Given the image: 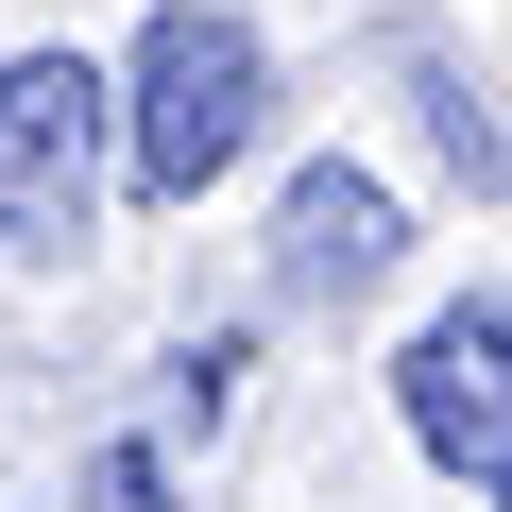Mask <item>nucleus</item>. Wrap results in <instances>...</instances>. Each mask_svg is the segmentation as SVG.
Here are the masks:
<instances>
[{"label":"nucleus","mask_w":512,"mask_h":512,"mask_svg":"<svg viewBox=\"0 0 512 512\" xmlns=\"http://www.w3.org/2000/svg\"><path fill=\"white\" fill-rule=\"evenodd\" d=\"M103 103H120V171L154 205H205L256 137H274V52H256L239 0H154V35H137V69Z\"/></svg>","instance_id":"obj_1"},{"label":"nucleus","mask_w":512,"mask_h":512,"mask_svg":"<svg viewBox=\"0 0 512 512\" xmlns=\"http://www.w3.org/2000/svg\"><path fill=\"white\" fill-rule=\"evenodd\" d=\"M103 154H120V103H103V69H86V52L0 69V239H86Z\"/></svg>","instance_id":"obj_2"},{"label":"nucleus","mask_w":512,"mask_h":512,"mask_svg":"<svg viewBox=\"0 0 512 512\" xmlns=\"http://www.w3.org/2000/svg\"><path fill=\"white\" fill-rule=\"evenodd\" d=\"M393 393H410V444H427L461 495H495V478H512V308H495V291H461V308L410 342V376H393Z\"/></svg>","instance_id":"obj_3"},{"label":"nucleus","mask_w":512,"mask_h":512,"mask_svg":"<svg viewBox=\"0 0 512 512\" xmlns=\"http://www.w3.org/2000/svg\"><path fill=\"white\" fill-rule=\"evenodd\" d=\"M393 256H410V222H393L376 171H342V154L291 171V205H274V291H291V308H359Z\"/></svg>","instance_id":"obj_4"},{"label":"nucleus","mask_w":512,"mask_h":512,"mask_svg":"<svg viewBox=\"0 0 512 512\" xmlns=\"http://www.w3.org/2000/svg\"><path fill=\"white\" fill-rule=\"evenodd\" d=\"M86 512H171V478H154V444H103V461H86Z\"/></svg>","instance_id":"obj_5"},{"label":"nucleus","mask_w":512,"mask_h":512,"mask_svg":"<svg viewBox=\"0 0 512 512\" xmlns=\"http://www.w3.org/2000/svg\"><path fill=\"white\" fill-rule=\"evenodd\" d=\"M427 120H444V154H461V171L495 188V103H478V86H427Z\"/></svg>","instance_id":"obj_6"}]
</instances>
